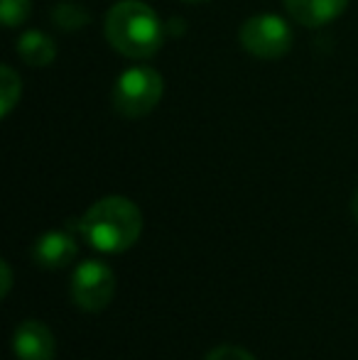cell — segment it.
I'll return each mask as SVG.
<instances>
[{"label": "cell", "instance_id": "6da1fadb", "mask_svg": "<svg viewBox=\"0 0 358 360\" xmlns=\"http://www.w3.org/2000/svg\"><path fill=\"white\" fill-rule=\"evenodd\" d=\"M79 233L94 250L118 255L140 240L143 211L125 196H103L82 216Z\"/></svg>", "mask_w": 358, "mask_h": 360}, {"label": "cell", "instance_id": "7a4b0ae2", "mask_svg": "<svg viewBox=\"0 0 358 360\" xmlns=\"http://www.w3.org/2000/svg\"><path fill=\"white\" fill-rule=\"evenodd\" d=\"M106 39L128 59H150L165 42V25L143 0H118L106 15Z\"/></svg>", "mask_w": 358, "mask_h": 360}, {"label": "cell", "instance_id": "3957f363", "mask_svg": "<svg viewBox=\"0 0 358 360\" xmlns=\"http://www.w3.org/2000/svg\"><path fill=\"white\" fill-rule=\"evenodd\" d=\"M165 81L153 67H130L115 79L113 108L123 118H145L162 101Z\"/></svg>", "mask_w": 358, "mask_h": 360}, {"label": "cell", "instance_id": "277c9868", "mask_svg": "<svg viewBox=\"0 0 358 360\" xmlns=\"http://www.w3.org/2000/svg\"><path fill=\"white\" fill-rule=\"evenodd\" d=\"M238 39L241 47L248 54L265 59V62H272V59H280L290 52L292 30L287 25V20L280 18V15L260 13L241 25Z\"/></svg>", "mask_w": 358, "mask_h": 360}, {"label": "cell", "instance_id": "5b68a950", "mask_svg": "<svg viewBox=\"0 0 358 360\" xmlns=\"http://www.w3.org/2000/svg\"><path fill=\"white\" fill-rule=\"evenodd\" d=\"M115 272L101 260H84L72 272V302L82 311L98 314L115 297Z\"/></svg>", "mask_w": 358, "mask_h": 360}, {"label": "cell", "instance_id": "8992f818", "mask_svg": "<svg viewBox=\"0 0 358 360\" xmlns=\"http://www.w3.org/2000/svg\"><path fill=\"white\" fill-rule=\"evenodd\" d=\"M13 353L18 360H54L57 358V338L44 321L27 319L15 328Z\"/></svg>", "mask_w": 358, "mask_h": 360}, {"label": "cell", "instance_id": "52a82bcc", "mask_svg": "<svg viewBox=\"0 0 358 360\" xmlns=\"http://www.w3.org/2000/svg\"><path fill=\"white\" fill-rule=\"evenodd\" d=\"M77 252H79V245L72 233L47 231L44 236H39L37 240H34L32 260L37 262L42 270H62V267L72 265Z\"/></svg>", "mask_w": 358, "mask_h": 360}, {"label": "cell", "instance_id": "ba28073f", "mask_svg": "<svg viewBox=\"0 0 358 360\" xmlns=\"http://www.w3.org/2000/svg\"><path fill=\"white\" fill-rule=\"evenodd\" d=\"M282 3L287 15L302 27H324L349 8V0H282Z\"/></svg>", "mask_w": 358, "mask_h": 360}, {"label": "cell", "instance_id": "9c48e42d", "mask_svg": "<svg viewBox=\"0 0 358 360\" xmlns=\"http://www.w3.org/2000/svg\"><path fill=\"white\" fill-rule=\"evenodd\" d=\"M18 54L27 67H49L57 57V44L49 34L39 32V30H30V32L20 34Z\"/></svg>", "mask_w": 358, "mask_h": 360}, {"label": "cell", "instance_id": "30bf717a", "mask_svg": "<svg viewBox=\"0 0 358 360\" xmlns=\"http://www.w3.org/2000/svg\"><path fill=\"white\" fill-rule=\"evenodd\" d=\"M52 22L57 25L64 32H77V30L87 27L91 22L89 10L82 3H74V0H62L52 8Z\"/></svg>", "mask_w": 358, "mask_h": 360}, {"label": "cell", "instance_id": "8fae6325", "mask_svg": "<svg viewBox=\"0 0 358 360\" xmlns=\"http://www.w3.org/2000/svg\"><path fill=\"white\" fill-rule=\"evenodd\" d=\"M20 96H23L20 76L15 74L8 64H3V67H0V115H3V118H8L10 110L18 105Z\"/></svg>", "mask_w": 358, "mask_h": 360}, {"label": "cell", "instance_id": "7c38bea8", "mask_svg": "<svg viewBox=\"0 0 358 360\" xmlns=\"http://www.w3.org/2000/svg\"><path fill=\"white\" fill-rule=\"evenodd\" d=\"M32 0H0V18L5 27H18L30 18Z\"/></svg>", "mask_w": 358, "mask_h": 360}, {"label": "cell", "instance_id": "4fadbf2b", "mask_svg": "<svg viewBox=\"0 0 358 360\" xmlns=\"http://www.w3.org/2000/svg\"><path fill=\"white\" fill-rule=\"evenodd\" d=\"M204 360H255V356L250 351L241 346H234V343H224V346H216L206 353Z\"/></svg>", "mask_w": 358, "mask_h": 360}, {"label": "cell", "instance_id": "5bb4252c", "mask_svg": "<svg viewBox=\"0 0 358 360\" xmlns=\"http://www.w3.org/2000/svg\"><path fill=\"white\" fill-rule=\"evenodd\" d=\"M0 277H3V289H0V297H8L10 289H13V267H10L8 260L0 262Z\"/></svg>", "mask_w": 358, "mask_h": 360}, {"label": "cell", "instance_id": "9a60e30c", "mask_svg": "<svg viewBox=\"0 0 358 360\" xmlns=\"http://www.w3.org/2000/svg\"><path fill=\"white\" fill-rule=\"evenodd\" d=\"M351 216L358 221V189H356V194H354V199H351Z\"/></svg>", "mask_w": 358, "mask_h": 360}, {"label": "cell", "instance_id": "2e32d148", "mask_svg": "<svg viewBox=\"0 0 358 360\" xmlns=\"http://www.w3.org/2000/svg\"><path fill=\"white\" fill-rule=\"evenodd\" d=\"M181 3H189V5H201V3H209V0H181Z\"/></svg>", "mask_w": 358, "mask_h": 360}]
</instances>
